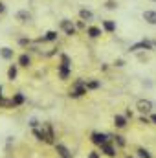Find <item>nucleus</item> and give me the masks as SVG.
Wrapping results in <instances>:
<instances>
[{
    "instance_id": "2eb2a0df",
    "label": "nucleus",
    "mask_w": 156,
    "mask_h": 158,
    "mask_svg": "<svg viewBox=\"0 0 156 158\" xmlns=\"http://www.w3.org/2000/svg\"><path fill=\"white\" fill-rule=\"evenodd\" d=\"M30 63H31V59H30V57H28V55H26V53H24V55H20V57H18V64H20V66H28V64H30Z\"/></svg>"
},
{
    "instance_id": "6ab92c4d",
    "label": "nucleus",
    "mask_w": 156,
    "mask_h": 158,
    "mask_svg": "<svg viewBox=\"0 0 156 158\" xmlns=\"http://www.w3.org/2000/svg\"><path fill=\"white\" fill-rule=\"evenodd\" d=\"M138 156L140 158H151V153L147 149H138Z\"/></svg>"
},
{
    "instance_id": "1a4fd4ad",
    "label": "nucleus",
    "mask_w": 156,
    "mask_h": 158,
    "mask_svg": "<svg viewBox=\"0 0 156 158\" xmlns=\"http://www.w3.org/2000/svg\"><path fill=\"white\" fill-rule=\"evenodd\" d=\"M114 125H116V127H119V129H123V127L127 125V118H125V116H119V114H117L116 118H114Z\"/></svg>"
},
{
    "instance_id": "9d476101",
    "label": "nucleus",
    "mask_w": 156,
    "mask_h": 158,
    "mask_svg": "<svg viewBox=\"0 0 156 158\" xmlns=\"http://www.w3.org/2000/svg\"><path fill=\"white\" fill-rule=\"evenodd\" d=\"M0 55H2L4 59H13V50L6 46V48H2V50H0Z\"/></svg>"
},
{
    "instance_id": "423d86ee",
    "label": "nucleus",
    "mask_w": 156,
    "mask_h": 158,
    "mask_svg": "<svg viewBox=\"0 0 156 158\" xmlns=\"http://www.w3.org/2000/svg\"><path fill=\"white\" fill-rule=\"evenodd\" d=\"M15 19H17L18 22H28V20H31V15H30L28 11H18V13L15 15Z\"/></svg>"
},
{
    "instance_id": "412c9836",
    "label": "nucleus",
    "mask_w": 156,
    "mask_h": 158,
    "mask_svg": "<svg viewBox=\"0 0 156 158\" xmlns=\"http://www.w3.org/2000/svg\"><path fill=\"white\" fill-rule=\"evenodd\" d=\"M116 142L119 143V145H125V140H123L121 136H116Z\"/></svg>"
},
{
    "instance_id": "bb28decb",
    "label": "nucleus",
    "mask_w": 156,
    "mask_h": 158,
    "mask_svg": "<svg viewBox=\"0 0 156 158\" xmlns=\"http://www.w3.org/2000/svg\"><path fill=\"white\" fill-rule=\"evenodd\" d=\"M2 11H4V4H0V13H2Z\"/></svg>"
},
{
    "instance_id": "4468645a",
    "label": "nucleus",
    "mask_w": 156,
    "mask_h": 158,
    "mask_svg": "<svg viewBox=\"0 0 156 158\" xmlns=\"http://www.w3.org/2000/svg\"><path fill=\"white\" fill-rule=\"evenodd\" d=\"M103 28H105L107 31H110V33H112V31L116 30V24H114L112 20H105V22H103Z\"/></svg>"
},
{
    "instance_id": "393cba45",
    "label": "nucleus",
    "mask_w": 156,
    "mask_h": 158,
    "mask_svg": "<svg viewBox=\"0 0 156 158\" xmlns=\"http://www.w3.org/2000/svg\"><path fill=\"white\" fill-rule=\"evenodd\" d=\"M90 158H99V155H97L96 151H92V153H90Z\"/></svg>"
},
{
    "instance_id": "a211bd4d",
    "label": "nucleus",
    "mask_w": 156,
    "mask_h": 158,
    "mask_svg": "<svg viewBox=\"0 0 156 158\" xmlns=\"http://www.w3.org/2000/svg\"><path fill=\"white\" fill-rule=\"evenodd\" d=\"M7 77L11 79V81H13V79L17 77V66H11V68L7 70Z\"/></svg>"
},
{
    "instance_id": "c85d7f7f",
    "label": "nucleus",
    "mask_w": 156,
    "mask_h": 158,
    "mask_svg": "<svg viewBox=\"0 0 156 158\" xmlns=\"http://www.w3.org/2000/svg\"><path fill=\"white\" fill-rule=\"evenodd\" d=\"M127 158H132V156H127Z\"/></svg>"
},
{
    "instance_id": "7ed1b4c3",
    "label": "nucleus",
    "mask_w": 156,
    "mask_h": 158,
    "mask_svg": "<svg viewBox=\"0 0 156 158\" xmlns=\"http://www.w3.org/2000/svg\"><path fill=\"white\" fill-rule=\"evenodd\" d=\"M107 140H109V136L103 134V132H94V134H92V142H94L96 145H101V143H105Z\"/></svg>"
},
{
    "instance_id": "c756f323",
    "label": "nucleus",
    "mask_w": 156,
    "mask_h": 158,
    "mask_svg": "<svg viewBox=\"0 0 156 158\" xmlns=\"http://www.w3.org/2000/svg\"><path fill=\"white\" fill-rule=\"evenodd\" d=\"M153 2H156V0H153Z\"/></svg>"
},
{
    "instance_id": "f257e3e1",
    "label": "nucleus",
    "mask_w": 156,
    "mask_h": 158,
    "mask_svg": "<svg viewBox=\"0 0 156 158\" xmlns=\"http://www.w3.org/2000/svg\"><path fill=\"white\" fill-rule=\"evenodd\" d=\"M136 107H138L140 112H151L153 110V101H149V99H138Z\"/></svg>"
},
{
    "instance_id": "f3484780",
    "label": "nucleus",
    "mask_w": 156,
    "mask_h": 158,
    "mask_svg": "<svg viewBox=\"0 0 156 158\" xmlns=\"http://www.w3.org/2000/svg\"><path fill=\"white\" fill-rule=\"evenodd\" d=\"M20 103H24V96H22V94H17V96L11 99V105H20Z\"/></svg>"
},
{
    "instance_id": "9b49d317",
    "label": "nucleus",
    "mask_w": 156,
    "mask_h": 158,
    "mask_svg": "<svg viewBox=\"0 0 156 158\" xmlns=\"http://www.w3.org/2000/svg\"><path fill=\"white\" fill-rule=\"evenodd\" d=\"M59 74H61V79H68V76H70V66H64V64H61V70H59Z\"/></svg>"
},
{
    "instance_id": "0eeeda50",
    "label": "nucleus",
    "mask_w": 156,
    "mask_h": 158,
    "mask_svg": "<svg viewBox=\"0 0 156 158\" xmlns=\"http://www.w3.org/2000/svg\"><path fill=\"white\" fill-rule=\"evenodd\" d=\"M143 19L149 24H156V11H143Z\"/></svg>"
},
{
    "instance_id": "f8f14e48",
    "label": "nucleus",
    "mask_w": 156,
    "mask_h": 158,
    "mask_svg": "<svg viewBox=\"0 0 156 158\" xmlns=\"http://www.w3.org/2000/svg\"><path fill=\"white\" fill-rule=\"evenodd\" d=\"M79 17H81L83 20H90L94 15H92V11H88V9H81V11H79Z\"/></svg>"
},
{
    "instance_id": "b1692460",
    "label": "nucleus",
    "mask_w": 156,
    "mask_h": 158,
    "mask_svg": "<svg viewBox=\"0 0 156 158\" xmlns=\"http://www.w3.org/2000/svg\"><path fill=\"white\" fill-rule=\"evenodd\" d=\"M123 64H125V63H123V59H117V61H116V66H123Z\"/></svg>"
},
{
    "instance_id": "6e6552de",
    "label": "nucleus",
    "mask_w": 156,
    "mask_h": 158,
    "mask_svg": "<svg viewBox=\"0 0 156 158\" xmlns=\"http://www.w3.org/2000/svg\"><path fill=\"white\" fill-rule=\"evenodd\" d=\"M55 151L59 153V156H63V158H70V153H68V149H66L64 145H61V143H57V145H55Z\"/></svg>"
},
{
    "instance_id": "cd10ccee",
    "label": "nucleus",
    "mask_w": 156,
    "mask_h": 158,
    "mask_svg": "<svg viewBox=\"0 0 156 158\" xmlns=\"http://www.w3.org/2000/svg\"><path fill=\"white\" fill-rule=\"evenodd\" d=\"M0 98H2V86H0Z\"/></svg>"
},
{
    "instance_id": "7c9ffc66",
    "label": "nucleus",
    "mask_w": 156,
    "mask_h": 158,
    "mask_svg": "<svg viewBox=\"0 0 156 158\" xmlns=\"http://www.w3.org/2000/svg\"><path fill=\"white\" fill-rule=\"evenodd\" d=\"M154 46H156V44H154Z\"/></svg>"
},
{
    "instance_id": "aec40b11",
    "label": "nucleus",
    "mask_w": 156,
    "mask_h": 158,
    "mask_svg": "<svg viewBox=\"0 0 156 158\" xmlns=\"http://www.w3.org/2000/svg\"><path fill=\"white\" fill-rule=\"evenodd\" d=\"M55 39H57V31H48L46 37H44V40H55Z\"/></svg>"
},
{
    "instance_id": "dca6fc26",
    "label": "nucleus",
    "mask_w": 156,
    "mask_h": 158,
    "mask_svg": "<svg viewBox=\"0 0 156 158\" xmlns=\"http://www.w3.org/2000/svg\"><path fill=\"white\" fill-rule=\"evenodd\" d=\"M84 88H86V90H96V88H99V81H90V83H84Z\"/></svg>"
},
{
    "instance_id": "a878e982",
    "label": "nucleus",
    "mask_w": 156,
    "mask_h": 158,
    "mask_svg": "<svg viewBox=\"0 0 156 158\" xmlns=\"http://www.w3.org/2000/svg\"><path fill=\"white\" fill-rule=\"evenodd\" d=\"M151 121H153V123H156V114H153V116H151Z\"/></svg>"
},
{
    "instance_id": "4be33fe9",
    "label": "nucleus",
    "mask_w": 156,
    "mask_h": 158,
    "mask_svg": "<svg viewBox=\"0 0 156 158\" xmlns=\"http://www.w3.org/2000/svg\"><path fill=\"white\" fill-rule=\"evenodd\" d=\"M107 7H109V9H114V7H116V4H114V2H109V4H107Z\"/></svg>"
},
{
    "instance_id": "f03ea898",
    "label": "nucleus",
    "mask_w": 156,
    "mask_h": 158,
    "mask_svg": "<svg viewBox=\"0 0 156 158\" xmlns=\"http://www.w3.org/2000/svg\"><path fill=\"white\" fill-rule=\"evenodd\" d=\"M61 28L66 31V35H74L76 33V26L72 24V20H63L61 22Z\"/></svg>"
},
{
    "instance_id": "20e7f679",
    "label": "nucleus",
    "mask_w": 156,
    "mask_h": 158,
    "mask_svg": "<svg viewBox=\"0 0 156 158\" xmlns=\"http://www.w3.org/2000/svg\"><path fill=\"white\" fill-rule=\"evenodd\" d=\"M142 48L151 50V48H153V44H151L149 40H142V42H138V44H132V46H130V52H138V50H142Z\"/></svg>"
},
{
    "instance_id": "ddd939ff",
    "label": "nucleus",
    "mask_w": 156,
    "mask_h": 158,
    "mask_svg": "<svg viewBox=\"0 0 156 158\" xmlns=\"http://www.w3.org/2000/svg\"><path fill=\"white\" fill-rule=\"evenodd\" d=\"M88 35H90L92 39H96V37H99V35H101V30H99V28H96V26H92V28H88Z\"/></svg>"
},
{
    "instance_id": "5701e85b",
    "label": "nucleus",
    "mask_w": 156,
    "mask_h": 158,
    "mask_svg": "<svg viewBox=\"0 0 156 158\" xmlns=\"http://www.w3.org/2000/svg\"><path fill=\"white\" fill-rule=\"evenodd\" d=\"M30 125H31V127H33V129H35V127H37V125H39V123H37V119H31V121H30Z\"/></svg>"
},
{
    "instance_id": "39448f33",
    "label": "nucleus",
    "mask_w": 156,
    "mask_h": 158,
    "mask_svg": "<svg viewBox=\"0 0 156 158\" xmlns=\"http://www.w3.org/2000/svg\"><path fill=\"white\" fill-rule=\"evenodd\" d=\"M101 151L107 155V156H116V149L109 143V142H105V143H101Z\"/></svg>"
}]
</instances>
